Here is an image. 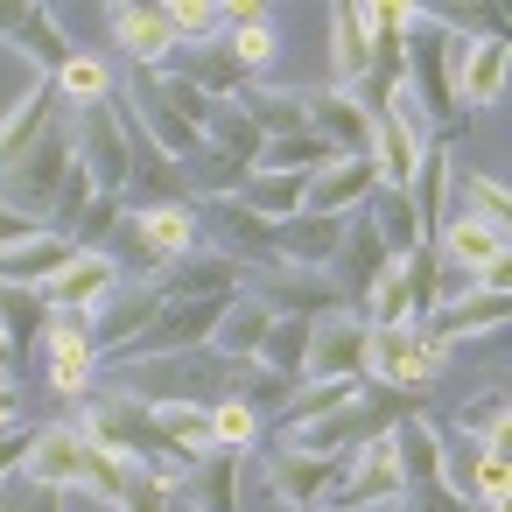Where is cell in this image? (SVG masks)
Here are the masks:
<instances>
[{
    "instance_id": "cell-1",
    "label": "cell",
    "mask_w": 512,
    "mask_h": 512,
    "mask_svg": "<svg viewBox=\"0 0 512 512\" xmlns=\"http://www.w3.org/2000/svg\"><path fill=\"white\" fill-rule=\"evenodd\" d=\"M22 477H29V484H50V491H92V498H106V505H120V491H127V463L106 456V449H92L71 421L29 428Z\"/></svg>"
},
{
    "instance_id": "cell-2",
    "label": "cell",
    "mask_w": 512,
    "mask_h": 512,
    "mask_svg": "<svg viewBox=\"0 0 512 512\" xmlns=\"http://www.w3.org/2000/svg\"><path fill=\"white\" fill-rule=\"evenodd\" d=\"M365 330H372V323H365ZM442 365H449V351H442L421 323H393V330H372V337H365V386H386V393H400V400L435 393V386H442Z\"/></svg>"
},
{
    "instance_id": "cell-3",
    "label": "cell",
    "mask_w": 512,
    "mask_h": 512,
    "mask_svg": "<svg viewBox=\"0 0 512 512\" xmlns=\"http://www.w3.org/2000/svg\"><path fill=\"white\" fill-rule=\"evenodd\" d=\"M71 155H78V169L92 176L99 197H127V183H134V120L120 113V99L85 106L71 120Z\"/></svg>"
},
{
    "instance_id": "cell-4",
    "label": "cell",
    "mask_w": 512,
    "mask_h": 512,
    "mask_svg": "<svg viewBox=\"0 0 512 512\" xmlns=\"http://www.w3.org/2000/svg\"><path fill=\"white\" fill-rule=\"evenodd\" d=\"M71 120H57L22 162H8L0 169V204H15L22 218H36V225H50V211H57V190H64V176H71Z\"/></svg>"
},
{
    "instance_id": "cell-5",
    "label": "cell",
    "mask_w": 512,
    "mask_h": 512,
    "mask_svg": "<svg viewBox=\"0 0 512 512\" xmlns=\"http://www.w3.org/2000/svg\"><path fill=\"white\" fill-rule=\"evenodd\" d=\"M428 246H435V260H442L449 281H463V288H505V260H512L505 225H484V218L449 211L442 232H435Z\"/></svg>"
},
{
    "instance_id": "cell-6",
    "label": "cell",
    "mask_w": 512,
    "mask_h": 512,
    "mask_svg": "<svg viewBox=\"0 0 512 512\" xmlns=\"http://www.w3.org/2000/svg\"><path fill=\"white\" fill-rule=\"evenodd\" d=\"M267 316H295V323H316V316H330V309H351L344 302V288L323 274V267H288V260H267V267H246V281H239Z\"/></svg>"
},
{
    "instance_id": "cell-7",
    "label": "cell",
    "mask_w": 512,
    "mask_h": 512,
    "mask_svg": "<svg viewBox=\"0 0 512 512\" xmlns=\"http://www.w3.org/2000/svg\"><path fill=\"white\" fill-rule=\"evenodd\" d=\"M365 316L358 309H330L309 323V351H302V379H330V386H358L365 379Z\"/></svg>"
},
{
    "instance_id": "cell-8",
    "label": "cell",
    "mask_w": 512,
    "mask_h": 512,
    "mask_svg": "<svg viewBox=\"0 0 512 512\" xmlns=\"http://www.w3.org/2000/svg\"><path fill=\"white\" fill-rule=\"evenodd\" d=\"M505 85H512V43L505 36H477V43L449 50V99H456V113L498 106Z\"/></svg>"
},
{
    "instance_id": "cell-9",
    "label": "cell",
    "mask_w": 512,
    "mask_h": 512,
    "mask_svg": "<svg viewBox=\"0 0 512 512\" xmlns=\"http://www.w3.org/2000/svg\"><path fill=\"white\" fill-rule=\"evenodd\" d=\"M36 295H43L50 316H92L99 302L120 295V260H113V253H71Z\"/></svg>"
},
{
    "instance_id": "cell-10",
    "label": "cell",
    "mask_w": 512,
    "mask_h": 512,
    "mask_svg": "<svg viewBox=\"0 0 512 512\" xmlns=\"http://www.w3.org/2000/svg\"><path fill=\"white\" fill-rule=\"evenodd\" d=\"M505 316H512V295H505V288H456L449 302H435V309L421 316V330H428L442 351H456V344H470V337H498Z\"/></svg>"
},
{
    "instance_id": "cell-11",
    "label": "cell",
    "mask_w": 512,
    "mask_h": 512,
    "mask_svg": "<svg viewBox=\"0 0 512 512\" xmlns=\"http://www.w3.org/2000/svg\"><path fill=\"white\" fill-rule=\"evenodd\" d=\"M260 463H267V491H274L281 505H295V512H323V498H330V484H337V463H344V456H316V449L274 442Z\"/></svg>"
},
{
    "instance_id": "cell-12",
    "label": "cell",
    "mask_w": 512,
    "mask_h": 512,
    "mask_svg": "<svg viewBox=\"0 0 512 512\" xmlns=\"http://www.w3.org/2000/svg\"><path fill=\"white\" fill-rule=\"evenodd\" d=\"M302 106H309V134H316L330 155H365V148H372V106H365L358 92L323 85V92H302Z\"/></svg>"
},
{
    "instance_id": "cell-13",
    "label": "cell",
    "mask_w": 512,
    "mask_h": 512,
    "mask_svg": "<svg viewBox=\"0 0 512 512\" xmlns=\"http://www.w3.org/2000/svg\"><path fill=\"white\" fill-rule=\"evenodd\" d=\"M372 190H379V169H372L365 155H337V162H323V169L302 183V211H316V218H351V211L372 204Z\"/></svg>"
},
{
    "instance_id": "cell-14",
    "label": "cell",
    "mask_w": 512,
    "mask_h": 512,
    "mask_svg": "<svg viewBox=\"0 0 512 512\" xmlns=\"http://www.w3.org/2000/svg\"><path fill=\"white\" fill-rule=\"evenodd\" d=\"M43 351H50V386H57L64 400H85V393H92V372H99L92 316H50Z\"/></svg>"
},
{
    "instance_id": "cell-15",
    "label": "cell",
    "mask_w": 512,
    "mask_h": 512,
    "mask_svg": "<svg viewBox=\"0 0 512 512\" xmlns=\"http://www.w3.org/2000/svg\"><path fill=\"white\" fill-rule=\"evenodd\" d=\"M239 484H246V456L211 449V456H197V463L183 470V484H176L169 498H176L183 512H246Z\"/></svg>"
},
{
    "instance_id": "cell-16",
    "label": "cell",
    "mask_w": 512,
    "mask_h": 512,
    "mask_svg": "<svg viewBox=\"0 0 512 512\" xmlns=\"http://www.w3.org/2000/svg\"><path fill=\"white\" fill-rule=\"evenodd\" d=\"M106 29H113V50H120L134 71H169L176 36H169V22H162V8H106Z\"/></svg>"
},
{
    "instance_id": "cell-17",
    "label": "cell",
    "mask_w": 512,
    "mask_h": 512,
    "mask_svg": "<svg viewBox=\"0 0 512 512\" xmlns=\"http://www.w3.org/2000/svg\"><path fill=\"white\" fill-rule=\"evenodd\" d=\"M57 120H64V99L50 92V78H36V85H29V92H22L8 113H0V169H8V162H22V155H29V148H36L50 127H57Z\"/></svg>"
},
{
    "instance_id": "cell-18",
    "label": "cell",
    "mask_w": 512,
    "mask_h": 512,
    "mask_svg": "<svg viewBox=\"0 0 512 512\" xmlns=\"http://www.w3.org/2000/svg\"><path fill=\"white\" fill-rule=\"evenodd\" d=\"M386 260H393V253L379 246L372 218H365V211H358V218H344V246H337V260H330V281L344 288V302H351V309H358V302H365V288L386 274Z\"/></svg>"
},
{
    "instance_id": "cell-19",
    "label": "cell",
    "mask_w": 512,
    "mask_h": 512,
    "mask_svg": "<svg viewBox=\"0 0 512 512\" xmlns=\"http://www.w3.org/2000/svg\"><path fill=\"white\" fill-rule=\"evenodd\" d=\"M449 183H456V162H449V141H428L421 155H414V176H407V204H414V218H421V239H435L442 232V218H449Z\"/></svg>"
},
{
    "instance_id": "cell-20",
    "label": "cell",
    "mask_w": 512,
    "mask_h": 512,
    "mask_svg": "<svg viewBox=\"0 0 512 512\" xmlns=\"http://www.w3.org/2000/svg\"><path fill=\"white\" fill-rule=\"evenodd\" d=\"M337 246H344V218L295 211V218H281V225H274V260H288V267H323V274H330Z\"/></svg>"
},
{
    "instance_id": "cell-21",
    "label": "cell",
    "mask_w": 512,
    "mask_h": 512,
    "mask_svg": "<svg viewBox=\"0 0 512 512\" xmlns=\"http://www.w3.org/2000/svg\"><path fill=\"white\" fill-rule=\"evenodd\" d=\"M267 330H274V316L239 288V295L225 302L218 330H211V358H225V365H253V358H260V344H267Z\"/></svg>"
},
{
    "instance_id": "cell-22",
    "label": "cell",
    "mask_w": 512,
    "mask_h": 512,
    "mask_svg": "<svg viewBox=\"0 0 512 512\" xmlns=\"http://www.w3.org/2000/svg\"><path fill=\"white\" fill-rule=\"evenodd\" d=\"M78 246L64 239V232H29V239H15V246H0V281H8V288H43L64 260H71Z\"/></svg>"
},
{
    "instance_id": "cell-23",
    "label": "cell",
    "mask_w": 512,
    "mask_h": 512,
    "mask_svg": "<svg viewBox=\"0 0 512 512\" xmlns=\"http://www.w3.org/2000/svg\"><path fill=\"white\" fill-rule=\"evenodd\" d=\"M330 78L337 92H358L372 78V29L365 8H330Z\"/></svg>"
},
{
    "instance_id": "cell-24",
    "label": "cell",
    "mask_w": 512,
    "mask_h": 512,
    "mask_svg": "<svg viewBox=\"0 0 512 512\" xmlns=\"http://www.w3.org/2000/svg\"><path fill=\"white\" fill-rule=\"evenodd\" d=\"M148 421H155L169 456H183V463L211 456V407L204 400H148Z\"/></svg>"
},
{
    "instance_id": "cell-25",
    "label": "cell",
    "mask_w": 512,
    "mask_h": 512,
    "mask_svg": "<svg viewBox=\"0 0 512 512\" xmlns=\"http://www.w3.org/2000/svg\"><path fill=\"white\" fill-rule=\"evenodd\" d=\"M8 36H15V50H29V64L43 71V78H57L64 64H71V36L57 29V15L50 8H8Z\"/></svg>"
},
{
    "instance_id": "cell-26",
    "label": "cell",
    "mask_w": 512,
    "mask_h": 512,
    "mask_svg": "<svg viewBox=\"0 0 512 512\" xmlns=\"http://www.w3.org/2000/svg\"><path fill=\"white\" fill-rule=\"evenodd\" d=\"M442 449H449V435H442L428 414H407V421L393 428V456H400V470H407V491H414V484H442Z\"/></svg>"
},
{
    "instance_id": "cell-27",
    "label": "cell",
    "mask_w": 512,
    "mask_h": 512,
    "mask_svg": "<svg viewBox=\"0 0 512 512\" xmlns=\"http://www.w3.org/2000/svg\"><path fill=\"white\" fill-rule=\"evenodd\" d=\"M246 176H253V162H239V155H225V148H197V155L183 162V190H190V197H211V204H232V197L246 190Z\"/></svg>"
},
{
    "instance_id": "cell-28",
    "label": "cell",
    "mask_w": 512,
    "mask_h": 512,
    "mask_svg": "<svg viewBox=\"0 0 512 512\" xmlns=\"http://www.w3.org/2000/svg\"><path fill=\"white\" fill-rule=\"evenodd\" d=\"M218 211H225V218H218L225 253H232L239 267H267V260H274V225H267V218H253L239 197H232V204H218Z\"/></svg>"
},
{
    "instance_id": "cell-29",
    "label": "cell",
    "mask_w": 512,
    "mask_h": 512,
    "mask_svg": "<svg viewBox=\"0 0 512 512\" xmlns=\"http://www.w3.org/2000/svg\"><path fill=\"white\" fill-rule=\"evenodd\" d=\"M302 183H309V176H281V169H253V176H246V190H239V204H246L253 218H267V225H281V218H295V211H302Z\"/></svg>"
},
{
    "instance_id": "cell-30",
    "label": "cell",
    "mask_w": 512,
    "mask_h": 512,
    "mask_svg": "<svg viewBox=\"0 0 512 512\" xmlns=\"http://www.w3.org/2000/svg\"><path fill=\"white\" fill-rule=\"evenodd\" d=\"M365 218H372V232H379V246H386L393 260L414 253V246H428V239H421V218H414V204H407L400 190H372Z\"/></svg>"
},
{
    "instance_id": "cell-31",
    "label": "cell",
    "mask_w": 512,
    "mask_h": 512,
    "mask_svg": "<svg viewBox=\"0 0 512 512\" xmlns=\"http://www.w3.org/2000/svg\"><path fill=\"white\" fill-rule=\"evenodd\" d=\"M449 211H463V218H484V225H505V218H512V190H505L498 176L456 169V183H449Z\"/></svg>"
},
{
    "instance_id": "cell-32",
    "label": "cell",
    "mask_w": 512,
    "mask_h": 512,
    "mask_svg": "<svg viewBox=\"0 0 512 512\" xmlns=\"http://www.w3.org/2000/svg\"><path fill=\"white\" fill-rule=\"evenodd\" d=\"M50 92H57V99H71L78 113H85V106H106V99H113V71H106V57L71 50V64L50 78Z\"/></svg>"
},
{
    "instance_id": "cell-33",
    "label": "cell",
    "mask_w": 512,
    "mask_h": 512,
    "mask_svg": "<svg viewBox=\"0 0 512 512\" xmlns=\"http://www.w3.org/2000/svg\"><path fill=\"white\" fill-rule=\"evenodd\" d=\"M43 330H50L43 295H36V288H8V281H0V337H8L15 351H29Z\"/></svg>"
},
{
    "instance_id": "cell-34",
    "label": "cell",
    "mask_w": 512,
    "mask_h": 512,
    "mask_svg": "<svg viewBox=\"0 0 512 512\" xmlns=\"http://www.w3.org/2000/svg\"><path fill=\"white\" fill-rule=\"evenodd\" d=\"M456 435H463V442H505V435H512V400H505V386H484L477 400H463V407H456Z\"/></svg>"
},
{
    "instance_id": "cell-35",
    "label": "cell",
    "mask_w": 512,
    "mask_h": 512,
    "mask_svg": "<svg viewBox=\"0 0 512 512\" xmlns=\"http://www.w3.org/2000/svg\"><path fill=\"white\" fill-rule=\"evenodd\" d=\"M162 22H169L176 50H204V43H218V36H225V15L211 8V0H169Z\"/></svg>"
},
{
    "instance_id": "cell-36",
    "label": "cell",
    "mask_w": 512,
    "mask_h": 512,
    "mask_svg": "<svg viewBox=\"0 0 512 512\" xmlns=\"http://www.w3.org/2000/svg\"><path fill=\"white\" fill-rule=\"evenodd\" d=\"M302 351H309V323H295V316H274V330H267V344H260V372H281V379H302Z\"/></svg>"
},
{
    "instance_id": "cell-37",
    "label": "cell",
    "mask_w": 512,
    "mask_h": 512,
    "mask_svg": "<svg viewBox=\"0 0 512 512\" xmlns=\"http://www.w3.org/2000/svg\"><path fill=\"white\" fill-rule=\"evenodd\" d=\"M260 428H267V421H260V414H253L239 393H232V400H211V449H232V456H246V449L260 442Z\"/></svg>"
},
{
    "instance_id": "cell-38",
    "label": "cell",
    "mask_w": 512,
    "mask_h": 512,
    "mask_svg": "<svg viewBox=\"0 0 512 512\" xmlns=\"http://www.w3.org/2000/svg\"><path fill=\"white\" fill-rule=\"evenodd\" d=\"M204 148H225V155H239V162H260V134H253V120L225 99V106H211V120H204Z\"/></svg>"
},
{
    "instance_id": "cell-39",
    "label": "cell",
    "mask_w": 512,
    "mask_h": 512,
    "mask_svg": "<svg viewBox=\"0 0 512 512\" xmlns=\"http://www.w3.org/2000/svg\"><path fill=\"white\" fill-rule=\"evenodd\" d=\"M169 491L155 470H127V491H120V512H169Z\"/></svg>"
},
{
    "instance_id": "cell-40",
    "label": "cell",
    "mask_w": 512,
    "mask_h": 512,
    "mask_svg": "<svg viewBox=\"0 0 512 512\" xmlns=\"http://www.w3.org/2000/svg\"><path fill=\"white\" fill-rule=\"evenodd\" d=\"M0 512H64V491H50V484H29V477H15L8 491H0Z\"/></svg>"
},
{
    "instance_id": "cell-41",
    "label": "cell",
    "mask_w": 512,
    "mask_h": 512,
    "mask_svg": "<svg viewBox=\"0 0 512 512\" xmlns=\"http://www.w3.org/2000/svg\"><path fill=\"white\" fill-rule=\"evenodd\" d=\"M400 512H477V505H463L449 484H414V491L400 498Z\"/></svg>"
},
{
    "instance_id": "cell-42",
    "label": "cell",
    "mask_w": 512,
    "mask_h": 512,
    "mask_svg": "<svg viewBox=\"0 0 512 512\" xmlns=\"http://www.w3.org/2000/svg\"><path fill=\"white\" fill-rule=\"evenodd\" d=\"M22 456H29V428H0V491L22 477Z\"/></svg>"
},
{
    "instance_id": "cell-43",
    "label": "cell",
    "mask_w": 512,
    "mask_h": 512,
    "mask_svg": "<svg viewBox=\"0 0 512 512\" xmlns=\"http://www.w3.org/2000/svg\"><path fill=\"white\" fill-rule=\"evenodd\" d=\"M0 428H22V386H15V372H0Z\"/></svg>"
},
{
    "instance_id": "cell-44",
    "label": "cell",
    "mask_w": 512,
    "mask_h": 512,
    "mask_svg": "<svg viewBox=\"0 0 512 512\" xmlns=\"http://www.w3.org/2000/svg\"><path fill=\"white\" fill-rule=\"evenodd\" d=\"M0 36H8V8H0Z\"/></svg>"
}]
</instances>
